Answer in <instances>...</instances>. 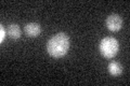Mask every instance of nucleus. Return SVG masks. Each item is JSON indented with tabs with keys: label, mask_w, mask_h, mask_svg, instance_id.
Instances as JSON below:
<instances>
[{
	"label": "nucleus",
	"mask_w": 130,
	"mask_h": 86,
	"mask_svg": "<svg viewBox=\"0 0 130 86\" xmlns=\"http://www.w3.org/2000/svg\"><path fill=\"white\" fill-rule=\"evenodd\" d=\"M70 48V38L64 32H59L48 41L47 51L54 58H61L67 54Z\"/></svg>",
	"instance_id": "nucleus-1"
},
{
	"label": "nucleus",
	"mask_w": 130,
	"mask_h": 86,
	"mask_svg": "<svg viewBox=\"0 0 130 86\" xmlns=\"http://www.w3.org/2000/svg\"><path fill=\"white\" fill-rule=\"evenodd\" d=\"M7 34H8V32L6 31L5 27L1 25V26H0V42H1V43L3 42V41H5L6 37H7Z\"/></svg>",
	"instance_id": "nucleus-7"
},
{
	"label": "nucleus",
	"mask_w": 130,
	"mask_h": 86,
	"mask_svg": "<svg viewBox=\"0 0 130 86\" xmlns=\"http://www.w3.org/2000/svg\"><path fill=\"white\" fill-rule=\"evenodd\" d=\"M107 69H108V72L111 73L113 76H118L123 73V67H121V65L119 63H117V61H112V63L108 65Z\"/></svg>",
	"instance_id": "nucleus-6"
},
{
	"label": "nucleus",
	"mask_w": 130,
	"mask_h": 86,
	"mask_svg": "<svg viewBox=\"0 0 130 86\" xmlns=\"http://www.w3.org/2000/svg\"><path fill=\"white\" fill-rule=\"evenodd\" d=\"M100 53L105 58L112 59L114 58L119 51V43L115 38L113 37H106L103 38L100 42Z\"/></svg>",
	"instance_id": "nucleus-2"
},
{
	"label": "nucleus",
	"mask_w": 130,
	"mask_h": 86,
	"mask_svg": "<svg viewBox=\"0 0 130 86\" xmlns=\"http://www.w3.org/2000/svg\"><path fill=\"white\" fill-rule=\"evenodd\" d=\"M123 26V19L119 15L112 14L106 18V27L111 31H118Z\"/></svg>",
	"instance_id": "nucleus-3"
},
{
	"label": "nucleus",
	"mask_w": 130,
	"mask_h": 86,
	"mask_svg": "<svg viewBox=\"0 0 130 86\" xmlns=\"http://www.w3.org/2000/svg\"><path fill=\"white\" fill-rule=\"evenodd\" d=\"M24 31H25L27 37L36 38V37H38L41 34V27L37 23H28L24 27Z\"/></svg>",
	"instance_id": "nucleus-4"
},
{
	"label": "nucleus",
	"mask_w": 130,
	"mask_h": 86,
	"mask_svg": "<svg viewBox=\"0 0 130 86\" xmlns=\"http://www.w3.org/2000/svg\"><path fill=\"white\" fill-rule=\"evenodd\" d=\"M7 32L13 40L20 39L21 38V34H22L21 28H20V26L18 25V24H11V25H9Z\"/></svg>",
	"instance_id": "nucleus-5"
}]
</instances>
